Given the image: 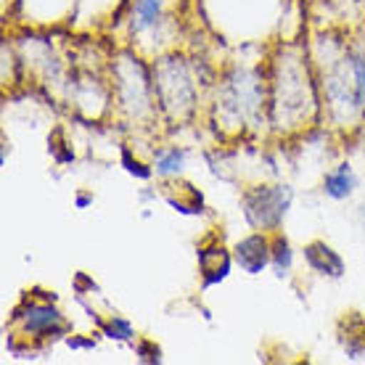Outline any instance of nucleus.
<instances>
[{
	"mask_svg": "<svg viewBox=\"0 0 365 365\" xmlns=\"http://www.w3.org/2000/svg\"><path fill=\"white\" fill-rule=\"evenodd\" d=\"M48 151L56 159V165H69V162H74V151L69 146V140H66L64 128H56L48 135Z\"/></svg>",
	"mask_w": 365,
	"mask_h": 365,
	"instance_id": "a211bd4d",
	"label": "nucleus"
},
{
	"mask_svg": "<svg viewBox=\"0 0 365 365\" xmlns=\"http://www.w3.org/2000/svg\"><path fill=\"white\" fill-rule=\"evenodd\" d=\"M96 201V193L93 191H77L74 193V210H88Z\"/></svg>",
	"mask_w": 365,
	"mask_h": 365,
	"instance_id": "412c9836",
	"label": "nucleus"
},
{
	"mask_svg": "<svg viewBox=\"0 0 365 365\" xmlns=\"http://www.w3.org/2000/svg\"><path fill=\"white\" fill-rule=\"evenodd\" d=\"M323 96L329 103L331 117L339 125H352L365 114V51L344 48L329 61L323 72Z\"/></svg>",
	"mask_w": 365,
	"mask_h": 365,
	"instance_id": "7ed1b4c3",
	"label": "nucleus"
},
{
	"mask_svg": "<svg viewBox=\"0 0 365 365\" xmlns=\"http://www.w3.org/2000/svg\"><path fill=\"white\" fill-rule=\"evenodd\" d=\"M196 265H199L201 286H204V289L217 286V283H222L230 275V267L236 265L233 249L225 247L222 238H217V236L207 238V241L196 249Z\"/></svg>",
	"mask_w": 365,
	"mask_h": 365,
	"instance_id": "6e6552de",
	"label": "nucleus"
},
{
	"mask_svg": "<svg viewBox=\"0 0 365 365\" xmlns=\"http://www.w3.org/2000/svg\"><path fill=\"white\" fill-rule=\"evenodd\" d=\"M360 222H363V230H365V210H363V215H360Z\"/></svg>",
	"mask_w": 365,
	"mask_h": 365,
	"instance_id": "4be33fe9",
	"label": "nucleus"
},
{
	"mask_svg": "<svg viewBox=\"0 0 365 365\" xmlns=\"http://www.w3.org/2000/svg\"><path fill=\"white\" fill-rule=\"evenodd\" d=\"M270 255H273V233H265V230H255L233 244L236 265L241 267V273L252 278L262 275L270 267Z\"/></svg>",
	"mask_w": 365,
	"mask_h": 365,
	"instance_id": "1a4fd4ad",
	"label": "nucleus"
},
{
	"mask_svg": "<svg viewBox=\"0 0 365 365\" xmlns=\"http://www.w3.org/2000/svg\"><path fill=\"white\" fill-rule=\"evenodd\" d=\"M270 267H273L275 278H289L294 270V247L286 238L283 230L273 233V255H270Z\"/></svg>",
	"mask_w": 365,
	"mask_h": 365,
	"instance_id": "dca6fc26",
	"label": "nucleus"
},
{
	"mask_svg": "<svg viewBox=\"0 0 365 365\" xmlns=\"http://www.w3.org/2000/svg\"><path fill=\"white\" fill-rule=\"evenodd\" d=\"M151 74L159 111L178 122L193 117L199 103V74L193 72L188 58L178 53L159 56L151 64Z\"/></svg>",
	"mask_w": 365,
	"mask_h": 365,
	"instance_id": "20e7f679",
	"label": "nucleus"
},
{
	"mask_svg": "<svg viewBox=\"0 0 365 365\" xmlns=\"http://www.w3.org/2000/svg\"><path fill=\"white\" fill-rule=\"evenodd\" d=\"M336 336L341 352L347 360H363L365 357V315L363 312H344L336 326Z\"/></svg>",
	"mask_w": 365,
	"mask_h": 365,
	"instance_id": "ddd939ff",
	"label": "nucleus"
},
{
	"mask_svg": "<svg viewBox=\"0 0 365 365\" xmlns=\"http://www.w3.org/2000/svg\"><path fill=\"white\" fill-rule=\"evenodd\" d=\"M302 259H304V265L310 267L312 273L320 275V278H329V281H341L344 273H347L344 257L323 238H315L310 244H304L302 247Z\"/></svg>",
	"mask_w": 365,
	"mask_h": 365,
	"instance_id": "9d476101",
	"label": "nucleus"
},
{
	"mask_svg": "<svg viewBox=\"0 0 365 365\" xmlns=\"http://www.w3.org/2000/svg\"><path fill=\"white\" fill-rule=\"evenodd\" d=\"M11 326L16 329V334H11L6 347L19 360H27L32 355V347H46L58 339L64 341L72 334V323L58 310L56 292H43V289L27 292V297L11 312Z\"/></svg>",
	"mask_w": 365,
	"mask_h": 365,
	"instance_id": "f257e3e1",
	"label": "nucleus"
},
{
	"mask_svg": "<svg viewBox=\"0 0 365 365\" xmlns=\"http://www.w3.org/2000/svg\"><path fill=\"white\" fill-rule=\"evenodd\" d=\"M167 0H130V32L135 37L162 27Z\"/></svg>",
	"mask_w": 365,
	"mask_h": 365,
	"instance_id": "4468645a",
	"label": "nucleus"
},
{
	"mask_svg": "<svg viewBox=\"0 0 365 365\" xmlns=\"http://www.w3.org/2000/svg\"><path fill=\"white\" fill-rule=\"evenodd\" d=\"M114 91L122 111H128L133 119H146L159 114L154 93V74L133 51H122L114 58Z\"/></svg>",
	"mask_w": 365,
	"mask_h": 365,
	"instance_id": "39448f33",
	"label": "nucleus"
},
{
	"mask_svg": "<svg viewBox=\"0 0 365 365\" xmlns=\"http://www.w3.org/2000/svg\"><path fill=\"white\" fill-rule=\"evenodd\" d=\"M119 165L125 167V173L133 175V178H138V180H148V178H154V165H146L143 159L133 156V148L130 146L119 148Z\"/></svg>",
	"mask_w": 365,
	"mask_h": 365,
	"instance_id": "f3484780",
	"label": "nucleus"
},
{
	"mask_svg": "<svg viewBox=\"0 0 365 365\" xmlns=\"http://www.w3.org/2000/svg\"><path fill=\"white\" fill-rule=\"evenodd\" d=\"M162 201L178 215H185V217H199L207 210V201H204V193L188 180H180V178H173V180H165V188H162Z\"/></svg>",
	"mask_w": 365,
	"mask_h": 365,
	"instance_id": "9b49d317",
	"label": "nucleus"
},
{
	"mask_svg": "<svg viewBox=\"0 0 365 365\" xmlns=\"http://www.w3.org/2000/svg\"><path fill=\"white\" fill-rule=\"evenodd\" d=\"M357 188H360V178L349 162L334 165L331 170H326L323 180H320V191L331 201H349L357 193Z\"/></svg>",
	"mask_w": 365,
	"mask_h": 365,
	"instance_id": "f8f14e48",
	"label": "nucleus"
},
{
	"mask_svg": "<svg viewBox=\"0 0 365 365\" xmlns=\"http://www.w3.org/2000/svg\"><path fill=\"white\" fill-rule=\"evenodd\" d=\"M133 349H135L138 363H143V365H159L165 360V357H162V347H159L156 341H151V339H135V341H133Z\"/></svg>",
	"mask_w": 365,
	"mask_h": 365,
	"instance_id": "6ab92c4d",
	"label": "nucleus"
},
{
	"mask_svg": "<svg viewBox=\"0 0 365 365\" xmlns=\"http://www.w3.org/2000/svg\"><path fill=\"white\" fill-rule=\"evenodd\" d=\"M265 83L249 69H233L220 85V114L228 119L225 125L244 128L249 122H257L265 111Z\"/></svg>",
	"mask_w": 365,
	"mask_h": 365,
	"instance_id": "423d86ee",
	"label": "nucleus"
},
{
	"mask_svg": "<svg viewBox=\"0 0 365 365\" xmlns=\"http://www.w3.org/2000/svg\"><path fill=\"white\" fill-rule=\"evenodd\" d=\"M318 109V96L312 85L307 58H294L286 53L270 85V119L275 128H302L307 125L310 111Z\"/></svg>",
	"mask_w": 365,
	"mask_h": 365,
	"instance_id": "f03ea898",
	"label": "nucleus"
},
{
	"mask_svg": "<svg viewBox=\"0 0 365 365\" xmlns=\"http://www.w3.org/2000/svg\"><path fill=\"white\" fill-rule=\"evenodd\" d=\"M292 182H255L241 191V215L252 230H281L286 215L292 212Z\"/></svg>",
	"mask_w": 365,
	"mask_h": 365,
	"instance_id": "0eeeda50",
	"label": "nucleus"
},
{
	"mask_svg": "<svg viewBox=\"0 0 365 365\" xmlns=\"http://www.w3.org/2000/svg\"><path fill=\"white\" fill-rule=\"evenodd\" d=\"M101 336H103L101 331H96V334H69L64 339V344L69 349H74V352H93V349L98 347Z\"/></svg>",
	"mask_w": 365,
	"mask_h": 365,
	"instance_id": "aec40b11",
	"label": "nucleus"
},
{
	"mask_svg": "<svg viewBox=\"0 0 365 365\" xmlns=\"http://www.w3.org/2000/svg\"><path fill=\"white\" fill-rule=\"evenodd\" d=\"M154 175L162 178V180H173V178H180L185 173V165H188V151L182 146H162L154 154Z\"/></svg>",
	"mask_w": 365,
	"mask_h": 365,
	"instance_id": "2eb2a0df",
	"label": "nucleus"
}]
</instances>
